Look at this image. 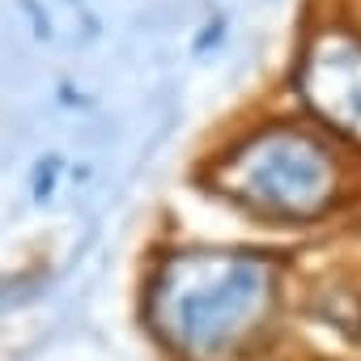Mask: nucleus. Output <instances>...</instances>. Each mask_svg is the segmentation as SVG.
<instances>
[{
    "label": "nucleus",
    "mask_w": 361,
    "mask_h": 361,
    "mask_svg": "<svg viewBox=\"0 0 361 361\" xmlns=\"http://www.w3.org/2000/svg\"><path fill=\"white\" fill-rule=\"evenodd\" d=\"M276 272L251 255H174L149 289V327L174 361H234L268 327Z\"/></svg>",
    "instance_id": "nucleus-1"
},
{
    "label": "nucleus",
    "mask_w": 361,
    "mask_h": 361,
    "mask_svg": "<svg viewBox=\"0 0 361 361\" xmlns=\"http://www.w3.org/2000/svg\"><path fill=\"white\" fill-rule=\"evenodd\" d=\"M243 192L268 213L306 217V213L323 209V200H327V161L310 145L268 149L264 161L251 170Z\"/></svg>",
    "instance_id": "nucleus-2"
}]
</instances>
